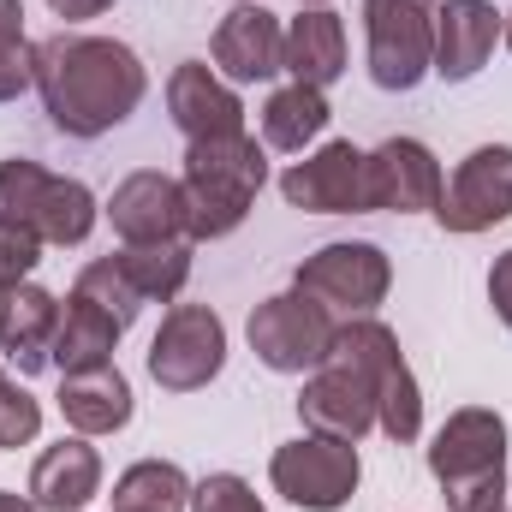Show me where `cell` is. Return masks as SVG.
I'll return each instance as SVG.
<instances>
[{"instance_id": "74e56055", "label": "cell", "mask_w": 512, "mask_h": 512, "mask_svg": "<svg viewBox=\"0 0 512 512\" xmlns=\"http://www.w3.org/2000/svg\"><path fill=\"white\" fill-rule=\"evenodd\" d=\"M507 512H512V507H507Z\"/></svg>"}, {"instance_id": "d6a6232c", "label": "cell", "mask_w": 512, "mask_h": 512, "mask_svg": "<svg viewBox=\"0 0 512 512\" xmlns=\"http://www.w3.org/2000/svg\"><path fill=\"white\" fill-rule=\"evenodd\" d=\"M54 18H66V24H84V18H102L114 0H42Z\"/></svg>"}, {"instance_id": "4fadbf2b", "label": "cell", "mask_w": 512, "mask_h": 512, "mask_svg": "<svg viewBox=\"0 0 512 512\" xmlns=\"http://www.w3.org/2000/svg\"><path fill=\"white\" fill-rule=\"evenodd\" d=\"M441 161L423 137H387L364 161V191H370V215H435L441 203Z\"/></svg>"}, {"instance_id": "ac0fdd59", "label": "cell", "mask_w": 512, "mask_h": 512, "mask_svg": "<svg viewBox=\"0 0 512 512\" xmlns=\"http://www.w3.org/2000/svg\"><path fill=\"white\" fill-rule=\"evenodd\" d=\"M167 114H173V126L185 131V143L245 131V102H239V90H233L215 66H203V60H179V66H173V78H167Z\"/></svg>"}, {"instance_id": "d590c367", "label": "cell", "mask_w": 512, "mask_h": 512, "mask_svg": "<svg viewBox=\"0 0 512 512\" xmlns=\"http://www.w3.org/2000/svg\"><path fill=\"white\" fill-rule=\"evenodd\" d=\"M233 6H245V0H233Z\"/></svg>"}, {"instance_id": "ba28073f", "label": "cell", "mask_w": 512, "mask_h": 512, "mask_svg": "<svg viewBox=\"0 0 512 512\" xmlns=\"http://www.w3.org/2000/svg\"><path fill=\"white\" fill-rule=\"evenodd\" d=\"M149 382L161 393H197L227 370V322L215 304H173L149 340Z\"/></svg>"}, {"instance_id": "484cf974", "label": "cell", "mask_w": 512, "mask_h": 512, "mask_svg": "<svg viewBox=\"0 0 512 512\" xmlns=\"http://www.w3.org/2000/svg\"><path fill=\"white\" fill-rule=\"evenodd\" d=\"M114 507L120 512H185L191 507V477L173 459H137L114 483Z\"/></svg>"}, {"instance_id": "8992f818", "label": "cell", "mask_w": 512, "mask_h": 512, "mask_svg": "<svg viewBox=\"0 0 512 512\" xmlns=\"http://www.w3.org/2000/svg\"><path fill=\"white\" fill-rule=\"evenodd\" d=\"M435 6L441 0H364V60L376 90L411 96L435 72Z\"/></svg>"}, {"instance_id": "9a60e30c", "label": "cell", "mask_w": 512, "mask_h": 512, "mask_svg": "<svg viewBox=\"0 0 512 512\" xmlns=\"http://www.w3.org/2000/svg\"><path fill=\"white\" fill-rule=\"evenodd\" d=\"M120 245H167V239H191L185 233V185L161 167H137L114 185V197L102 203Z\"/></svg>"}, {"instance_id": "3957f363", "label": "cell", "mask_w": 512, "mask_h": 512, "mask_svg": "<svg viewBox=\"0 0 512 512\" xmlns=\"http://www.w3.org/2000/svg\"><path fill=\"white\" fill-rule=\"evenodd\" d=\"M429 477L447 512H507V417L459 405L429 441Z\"/></svg>"}, {"instance_id": "f1b7e54d", "label": "cell", "mask_w": 512, "mask_h": 512, "mask_svg": "<svg viewBox=\"0 0 512 512\" xmlns=\"http://www.w3.org/2000/svg\"><path fill=\"white\" fill-rule=\"evenodd\" d=\"M42 435V405L18 387V376H6L0 364V447H30Z\"/></svg>"}, {"instance_id": "e575fe53", "label": "cell", "mask_w": 512, "mask_h": 512, "mask_svg": "<svg viewBox=\"0 0 512 512\" xmlns=\"http://www.w3.org/2000/svg\"><path fill=\"white\" fill-rule=\"evenodd\" d=\"M298 6H328V0H298Z\"/></svg>"}, {"instance_id": "d6986e66", "label": "cell", "mask_w": 512, "mask_h": 512, "mask_svg": "<svg viewBox=\"0 0 512 512\" xmlns=\"http://www.w3.org/2000/svg\"><path fill=\"white\" fill-rule=\"evenodd\" d=\"M60 328V298L36 280L0 286V364H18V376L48 370V346Z\"/></svg>"}, {"instance_id": "7a4b0ae2", "label": "cell", "mask_w": 512, "mask_h": 512, "mask_svg": "<svg viewBox=\"0 0 512 512\" xmlns=\"http://www.w3.org/2000/svg\"><path fill=\"white\" fill-rule=\"evenodd\" d=\"M185 233L191 245H215L227 233L245 227V215L256 209V191L268 185V155L251 131L233 137H197L185 143Z\"/></svg>"}, {"instance_id": "277c9868", "label": "cell", "mask_w": 512, "mask_h": 512, "mask_svg": "<svg viewBox=\"0 0 512 512\" xmlns=\"http://www.w3.org/2000/svg\"><path fill=\"white\" fill-rule=\"evenodd\" d=\"M0 209L18 227H30L42 245H60V251H78L102 221V203L90 197L84 179H66L30 155L0 161Z\"/></svg>"}, {"instance_id": "d4e9b609", "label": "cell", "mask_w": 512, "mask_h": 512, "mask_svg": "<svg viewBox=\"0 0 512 512\" xmlns=\"http://www.w3.org/2000/svg\"><path fill=\"white\" fill-rule=\"evenodd\" d=\"M114 268L137 292V304H173L191 280V239H167V245H120Z\"/></svg>"}, {"instance_id": "2e32d148", "label": "cell", "mask_w": 512, "mask_h": 512, "mask_svg": "<svg viewBox=\"0 0 512 512\" xmlns=\"http://www.w3.org/2000/svg\"><path fill=\"white\" fill-rule=\"evenodd\" d=\"M507 36V12L495 0H441L435 6V78L471 84Z\"/></svg>"}, {"instance_id": "9c48e42d", "label": "cell", "mask_w": 512, "mask_h": 512, "mask_svg": "<svg viewBox=\"0 0 512 512\" xmlns=\"http://www.w3.org/2000/svg\"><path fill=\"white\" fill-rule=\"evenodd\" d=\"M268 483L280 501L298 512H340L358 483H364V459L352 441H328V435H298L286 447H274L268 459Z\"/></svg>"}, {"instance_id": "4316f807", "label": "cell", "mask_w": 512, "mask_h": 512, "mask_svg": "<svg viewBox=\"0 0 512 512\" xmlns=\"http://www.w3.org/2000/svg\"><path fill=\"white\" fill-rule=\"evenodd\" d=\"M36 90V42L24 36V0H0V102Z\"/></svg>"}, {"instance_id": "603a6c76", "label": "cell", "mask_w": 512, "mask_h": 512, "mask_svg": "<svg viewBox=\"0 0 512 512\" xmlns=\"http://www.w3.org/2000/svg\"><path fill=\"white\" fill-rule=\"evenodd\" d=\"M137 411L131 382L120 376V364H102V370H78V376H60V417L72 423V435H120Z\"/></svg>"}, {"instance_id": "836d02e7", "label": "cell", "mask_w": 512, "mask_h": 512, "mask_svg": "<svg viewBox=\"0 0 512 512\" xmlns=\"http://www.w3.org/2000/svg\"><path fill=\"white\" fill-rule=\"evenodd\" d=\"M0 512H42L30 495H12V489H0Z\"/></svg>"}, {"instance_id": "30bf717a", "label": "cell", "mask_w": 512, "mask_h": 512, "mask_svg": "<svg viewBox=\"0 0 512 512\" xmlns=\"http://www.w3.org/2000/svg\"><path fill=\"white\" fill-rule=\"evenodd\" d=\"M292 286L334 316H376V304L393 292V262L370 239H334L298 262Z\"/></svg>"}, {"instance_id": "8d00e7d4", "label": "cell", "mask_w": 512, "mask_h": 512, "mask_svg": "<svg viewBox=\"0 0 512 512\" xmlns=\"http://www.w3.org/2000/svg\"><path fill=\"white\" fill-rule=\"evenodd\" d=\"M114 512H120V507H114Z\"/></svg>"}, {"instance_id": "6da1fadb", "label": "cell", "mask_w": 512, "mask_h": 512, "mask_svg": "<svg viewBox=\"0 0 512 512\" xmlns=\"http://www.w3.org/2000/svg\"><path fill=\"white\" fill-rule=\"evenodd\" d=\"M36 96L60 137L96 143L143 108L149 72H143L137 48L114 42V36L54 30L36 42Z\"/></svg>"}, {"instance_id": "83f0119b", "label": "cell", "mask_w": 512, "mask_h": 512, "mask_svg": "<svg viewBox=\"0 0 512 512\" xmlns=\"http://www.w3.org/2000/svg\"><path fill=\"white\" fill-rule=\"evenodd\" d=\"M72 292L96 298V304H102V310H114V316H120L126 328L137 322V310H143V304H137V292H131L126 280H120L114 256H96V262H84V268H78V286H72Z\"/></svg>"}, {"instance_id": "e0dca14e", "label": "cell", "mask_w": 512, "mask_h": 512, "mask_svg": "<svg viewBox=\"0 0 512 512\" xmlns=\"http://www.w3.org/2000/svg\"><path fill=\"white\" fill-rule=\"evenodd\" d=\"M280 48H286V30H280V18L262 6V0H245V6H233L221 24H215V36H209V60H215V72L239 90V84H268L274 72H280Z\"/></svg>"}, {"instance_id": "ffe728a7", "label": "cell", "mask_w": 512, "mask_h": 512, "mask_svg": "<svg viewBox=\"0 0 512 512\" xmlns=\"http://www.w3.org/2000/svg\"><path fill=\"white\" fill-rule=\"evenodd\" d=\"M102 495V453L90 435H60L30 465V501L42 512H84Z\"/></svg>"}, {"instance_id": "52a82bcc", "label": "cell", "mask_w": 512, "mask_h": 512, "mask_svg": "<svg viewBox=\"0 0 512 512\" xmlns=\"http://www.w3.org/2000/svg\"><path fill=\"white\" fill-rule=\"evenodd\" d=\"M334 310H322L316 298H304L298 286L292 292H274L262 298L245 322V340H251L256 364L274 370V376H310L328 364L334 352Z\"/></svg>"}, {"instance_id": "7402d4cb", "label": "cell", "mask_w": 512, "mask_h": 512, "mask_svg": "<svg viewBox=\"0 0 512 512\" xmlns=\"http://www.w3.org/2000/svg\"><path fill=\"white\" fill-rule=\"evenodd\" d=\"M120 334H126V322H120L114 310H102L96 298L72 292V298L60 304V328H54V346H48V370H60V376L102 370V364H114Z\"/></svg>"}, {"instance_id": "8fae6325", "label": "cell", "mask_w": 512, "mask_h": 512, "mask_svg": "<svg viewBox=\"0 0 512 512\" xmlns=\"http://www.w3.org/2000/svg\"><path fill=\"white\" fill-rule=\"evenodd\" d=\"M435 221L453 239H477V233L512 221V143H477L453 167V179L441 185Z\"/></svg>"}, {"instance_id": "5b68a950", "label": "cell", "mask_w": 512, "mask_h": 512, "mask_svg": "<svg viewBox=\"0 0 512 512\" xmlns=\"http://www.w3.org/2000/svg\"><path fill=\"white\" fill-rule=\"evenodd\" d=\"M340 364L364 370L370 387H376V429H382L393 447H411L423 435V387L411 376L405 352H399V334L376 322V316H346L334 328V352Z\"/></svg>"}, {"instance_id": "5bb4252c", "label": "cell", "mask_w": 512, "mask_h": 512, "mask_svg": "<svg viewBox=\"0 0 512 512\" xmlns=\"http://www.w3.org/2000/svg\"><path fill=\"white\" fill-rule=\"evenodd\" d=\"M298 423L304 435H328V441H364L376 429V387L364 370L328 358L322 370H310V382L298 387Z\"/></svg>"}, {"instance_id": "1f68e13d", "label": "cell", "mask_w": 512, "mask_h": 512, "mask_svg": "<svg viewBox=\"0 0 512 512\" xmlns=\"http://www.w3.org/2000/svg\"><path fill=\"white\" fill-rule=\"evenodd\" d=\"M489 304H495L501 328L512 334V251H501L495 256V268H489Z\"/></svg>"}, {"instance_id": "f546056e", "label": "cell", "mask_w": 512, "mask_h": 512, "mask_svg": "<svg viewBox=\"0 0 512 512\" xmlns=\"http://www.w3.org/2000/svg\"><path fill=\"white\" fill-rule=\"evenodd\" d=\"M191 512H268V507L239 471H215V477L191 483Z\"/></svg>"}, {"instance_id": "4dcf8cb0", "label": "cell", "mask_w": 512, "mask_h": 512, "mask_svg": "<svg viewBox=\"0 0 512 512\" xmlns=\"http://www.w3.org/2000/svg\"><path fill=\"white\" fill-rule=\"evenodd\" d=\"M42 262V239L30 227H18L6 209H0V286H18L30 280V268Z\"/></svg>"}, {"instance_id": "44dd1931", "label": "cell", "mask_w": 512, "mask_h": 512, "mask_svg": "<svg viewBox=\"0 0 512 512\" xmlns=\"http://www.w3.org/2000/svg\"><path fill=\"white\" fill-rule=\"evenodd\" d=\"M280 72H292V84H310V90L340 84L346 78V18L328 6H298V18L286 24Z\"/></svg>"}, {"instance_id": "7c38bea8", "label": "cell", "mask_w": 512, "mask_h": 512, "mask_svg": "<svg viewBox=\"0 0 512 512\" xmlns=\"http://www.w3.org/2000/svg\"><path fill=\"white\" fill-rule=\"evenodd\" d=\"M364 161L370 149L358 143H322L304 161H292L280 173V197L304 215H370V191H364Z\"/></svg>"}, {"instance_id": "cb8c5ba5", "label": "cell", "mask_w": 512, "mask_h": 512, "mask_svg": "<svg viewBox=\"0 0 512 512\" xmlns=\"http://www.w3.org/2000/svg\"><path fill=\"white\" fill-rule=\"evenodd\" d=\"M328 120H334L328 90H310V84H280V90L262 102V114H256L262 143L280 149V155H304V149L328 131Z\"/></svg>"}]
</instances>
